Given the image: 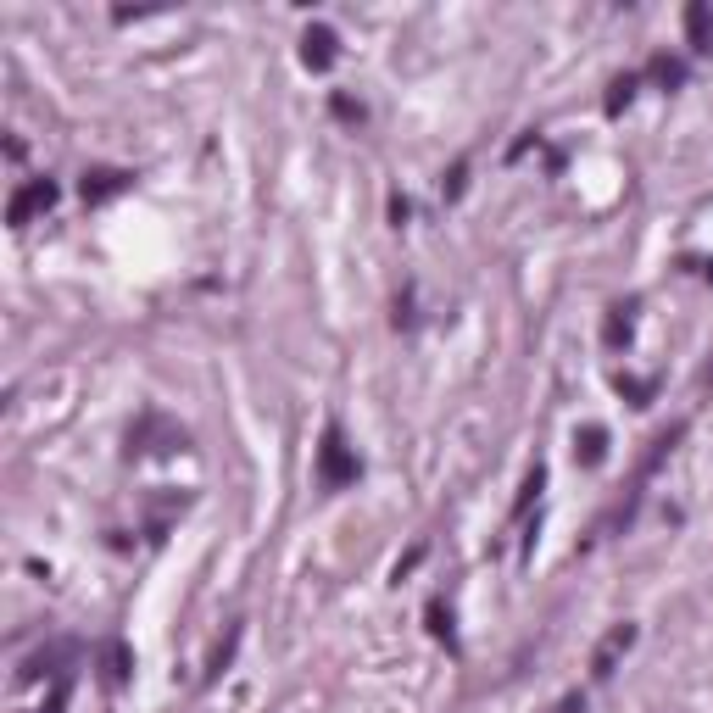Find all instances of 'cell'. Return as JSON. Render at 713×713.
<instances>
[{
    "label": "cell",
    "mask_w": 713,
    "mask_h": 713,
    "mask_svg": "<svg viewBox=\"0 0 713 713\" xmlns=\"http://www.w3.org/2000/svg\"><path fill=\"white\" fill-rule=\"evenodd\" d=\"M329 106H335V117H340V123H363V106L351 101V95H335Z\"/></svg>",
    "instance_id": "17"
},
{
    "label": "cell",
    "mask_w": 713,
    "mask_h": 713,
    "mask_svg": "<svg viewBox=\"0 0 713 713\" xmlns=\"http://www.w3.org/2000/svg\"><path fill=\"white\" fill-rule=\"evenodd\" d=\"M630 312H636V301H624V307L608 312V324H602V340H608V346H624V340H630V329H636Z\"/></svg>",
    "instance_id": "10"
},
{
    "label": "cell",
    "mask_w": 713,
    "mask_h": 713,
    "mask_svg": "<svg viewBox=\"0 0 713 713\" xmlns=\"http://www.w3.org/2000/svg\"><path fill=\"white\" fill-rule=\"evenodd\" d=\"M357 474H363V463L351 452L346 429L324 424V441H318V480H324V491H346V485H357Z\"/></svg>",
    "instance_id": "1"
},
{
    "label": "cell",
    "mask_w": 713,
    "mask_h": 713,
    "mask_svg": "<svg viewBox=\"0 0 713 713\" xmlns=\"http://www.w3.org/2000/svg\"><path fill=\"white\" fill-rule=\"evenodd\" d=\"M541 485H546V468H541V463H535V468H530V474H524V491H519V502H513V507H519V513H524V507H530V496H535V491H541Z\"/></svg>",
    "instance_id": "16"
},
{
    "label": "cell",
    "mask_w": 713,
    "mask_h": 713,
    "mask_svg": "<svg viewBox=\"0 0 713 713\" xmlns=\"http://www.w3.org/2000/svg\"><path fill=\"white\" fill-rule=\"evenodd\" d=\"M652 78H658V84H680V78H686V62H680V56H658V62H652Z\"/></svg>",
    "instance_id": "13"
},
{
    "label": "cell",
    "mask_w": 713,
    "mask_h": 713,
    "mask_svg": "<svg viewBox=\"0 0 713 713\" xmlns=\"http://www.w3.org/2000/svg\"><path fill=\"white\" fill-rule=\"evenodd\" d=\"M240 636H246V624H229V630H223V641L212 647V658H207V680H223V669H229L234 652H240Z\"/></svg>",
    "instance_id": "8"
},
{
    "label": "cell",
    "mask_w": 713,
    "mask_h": 713,
    "mask_svg": "<svg viewBox=\"0 0 713 713\" xmlns=\"http://www.w3.org/2000/svg\"><path fill=\"white\" fill-rule=\"evenodd\" d=\"M51 207H56V179H28L23 190L12 195V207H6V223L23 229V223H34L39 212H51Z\"/></svg>",
    "instance_id": "3"
},
{
    "label": "cell",
    "mask_w": 713,
    "mask_h": 713,
    "mask_svg": "<svg viewBox=\"0 0 713 713\" xmlns=\"http://www.w3.org/2000/svg\"><path fill=\"white\" fill-rule=\"evenodd\" d=\"M702 390H713V363H708V368H702Z\"/></svg>",
    "instance_id": "20"
},
{
    "label": "cell",
    "mask_w": 713,
    "mask_h": 713,
    "mask_svg": "<svg viewBox=\"0 0 713 713\" xmlns=\"http://www.w3.org/2000/svg\"><path fill=\"white\" fill-rule=\"evenodd\" d=\"M686 39H691V51H713V12L708 6H686Z\"/></svg>",
    "instance_id": "9"
},
{
    "label": "cell",
    "mask_w": 713,
    "mask_h": 713,
    "mask_svg": "<svg viewBox=\"0 0 713 713\" xmlns=\"http://www.w3.org/2000/svg\"><path fill=\"white\" fill-rule=\"evenodd\" d=\"M636 647V624H613L608 636L597 641V652H591V675L597 680H613V669L624 663V652Z\"/></svg>",
    "instance_id": "4"
},
{
    "label": "cell",
    "mask_w": 713,
    "mask_h": 713,
    "mask_svg": "<svg viewBox=\"0 0 713 713\" xmlns=\"http://www.w3.org/2000/svg\"><path fill=\"white\" fill-rule=\"evenodd\" d=\"M574 457H580L585 468H597L602 457H608V429H602V424H585L580 435H574Z\"/></svg>",
    "instance_id": "7"
},
{
    "label": "cell",
    "mask_w": 713,
    "mask_h": 713,
    "mask_svg": "<svg viewBox=\"0 0 713 713\" xmlns=\"http://www.w3.org/2000/svg\"><path fill=\"white\" fill-rule=\"evenodd\" d=\"M636 90H641V78H636V73H624V78H613V84H608V117H619V112H624V106L636 101Z\"/></svg>",
    "instance_id": "12"
},
{
    "label": "cell",
    "mask_w": 713,
    "mask_h": 713,
    "mask_svg": "<svg viewBox=\"0 0 713 713\" xmlns=\"http://www.w3.org/2000/svg\"><path fill=\"white\" fill-rule=\"evenodd\" d=\"M335 56H340V39H335V28H307V34H301V62L312 67V73H329V67H335Z\"/></svg>",
    "instance_id": "6"
},
{
    "label": "cell",
    "mask_w": 713,
    "mask_h": 713,
    "mask_svg": "<svg viewBox=\"0 0 713 713\" xmlns=\"http://www.w3.org/2000/svg\"><path fill=\"white\" fill-rule=\"evenodd\" d=\"M101 663H106V686H123V680H129V647H123V641H106Z\"/></svg>",
    "instance_id": "11"
},
{
    "label": "cell",
    "mask_w": 713,
    "mask_h": 713,
    "mask_svg": "<svg viewBox=\"0 0 713 713\" xmlns=\"http://www.w3.org/2000/svg\"><path fill=\"white\" fill-rule=\"evenodd\" d=\"M546 713H585V691H563V697L552 702Z\"/></svg>",
    "instance_id": "18"
},
{
    "label": "cell",
    "mask_w": 713,
    "mask_h": 713,
    "mask_svg": "<svg viewBox=\"0 0 713 713\" xmlns=\"http://www.w3.org/2000/svg\"><path fill=\"white\" fill-rule=\"evenodd\" d=\"M429 636H435V641H452V613H446L441 602H429Z\"/></svg>",
    "instance_id": "14"
},
{
    "label": "cell",
    "mask_w": 713,
    "mask_h": 713,
    "mask_svg": "<svg viewBox=\"0 0 713 713\" xmlns=\"http://www.w3.org/2000/svg\"><path fill=\"white\" fill-rule=\"evenodd\" d=\"M680 441H686V418H675L669 429H658V435H652L647 457H641V468H636V491H630V502H624V513H619V519H636V502H641V491L652 485V474H658V468H663V457L675 452Z\"/></svg>",
    "instance_id": "2"
},
{
    "label": "cell",
    "mask_w": 713,
    "mask_h": 713,
    "mask_svg": "<svg viewBox=\"0 0 713 713\" xmlns=\"http://www.w3.org/2000/svg\"><path fill=\"white\" fill-rule=\"evenodd\" d=\"M463 184H468V162H457L452 179H446V201H457V195H463Z\"/></svg>",
    "instance_id": "19"
},
{
    "label": "cell",
    "mask_w": 713,
    "mask_h": 713,
    "mask_svg": "<svg viewBox=\"0 0 713 713\" xmlns=\"http://www.w3.org/2000/svg\"><path fill=\"white\" fill-rule=\"evenodd\" d=\"M129 184H134V173H123V168H90L84 184H78V195H84V207H106V201H117Z\"/></svg>",
    "instance_id": "5"
},
{
    "label": "cell",
    "mask_w": 713,
    "mask_h": 713,
    "mask_svg": "<svg viewBox=\"0 0 713 713\" xmlns=\"http://www.w3.org/2000/svg\"><path fill=\"white\" fill-rule=\"evenodd\" d=\"M619 396H630L636 407H647V396H652V379H624V374H619Z\"/></svg>",
    "instance_id": "15"
}]
</instances>
